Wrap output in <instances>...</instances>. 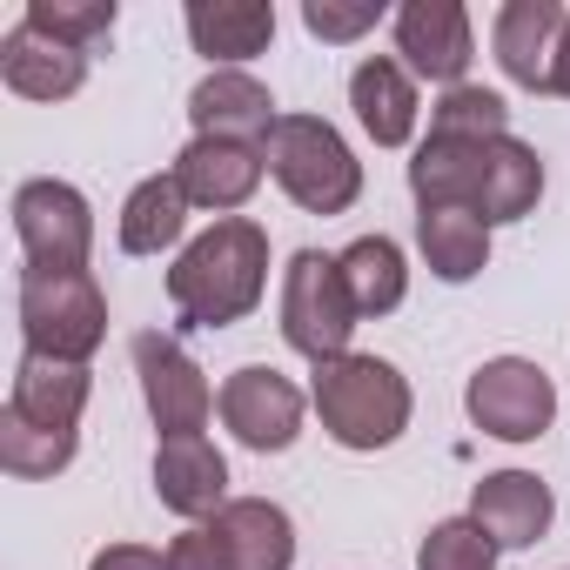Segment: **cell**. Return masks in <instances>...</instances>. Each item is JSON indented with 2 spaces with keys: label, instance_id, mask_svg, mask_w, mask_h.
I'll return each instance as SVG.
<instances>
[{
  "label": "cell",
  "instance_id": "obj_1",
  "mask_svg": "<svg viewBox=\"0 0 570 570\" xmlns=\"http://www.w3.org/2000/svg\"><path fill=\"white\" fill-rule=\"evenodd\" d=\"M262 296H268V235L248 215L202 228L168 268V303L188 330H228L255 316Z\"/></svg>",
  "mask_w": 570,
  "mask_h": 570
},
{
  "label": "cell",
  "instance_id": "obj_2",
  "mask_svg": "<svg viewBox=\"0 0 570 570\" xmlns=\"http://www.w3.org/2000/svg\"><path fill=\"white\" fill-rule=\"evenodd\" d=\"M309 403H316L330 443H343V450H356V456L390 450V443L410 430V416H416L410 376H403L390 356H370V350H350V356H336V363H316Z\"/></svg>",
  "mask_w": 570,
  "mask_h": 570
},
{
  "label": "cell",
  "instance_id": "obj_3",
  "mask_svg": "<svg viewBox=\"0 0 570 570\" xmlns=\"http://www.w3.org/2000/svg\"><path fill=\"white\" fill-rule=\"evenodd\" d=\"M262 155H268L275 188L309 215H343L363 195V161L323 115H282L275 135L262 141Z\"/></svg>",
  "mask_w": 570,
  "mask_h": 570
},
{
  "label": "cell",
  "instance_id": "obj_4",
  "mask_svg": "<svg viewBox=\"0 0 570 570\" xmlns=\"http://www.w3.org/2000/svg\"><path fill=\"white\" fill-rule=\"evenodd\" d=\"M21 343L55 363H88L108 343V296L95 268H21Z\"/></svg>",
  "mask_w": 570,
  "mask_h": 570
},
{
  "label": "cell",
  "instance_id": "obj_5",
  "mask_svg": "<svg viewBox=\"0 0 570 570\" xmlns=\"http://www.w3.org/2000/svg\"><path fill=\"white\" fill-rule=\"evenodd\" d=\"M363 330V309L343 282V262L323 248H296L289 268H282V343L309 363H336L350 356Z\"/></svg>",
  "mask_w": 570,
  "mask_h": 570
},
{
  "label": "cell",
  "instance_id": "obj_6",
  "mask_svg": "<svg viewBox=\"0 0 570 570\" xmlns=\"http://www.w3.org/2000/svg\"><path fill=\"white\" fill-rule=\"evenodd\" d=\"M14 242L28 268H88L95 255V208L75 181L35 175L14 188Z\"/></svg>",
  "mask_w": 570,
  "mask_h": 570
},
{
  "label": "cell",
  "instance_id": "obj_7",
  "mask_svg": "<svg viewBox=\"0 0 570 570\" xmlns=\"http://www.w3.org/2000/svg\"><path fill=\"white\" fill-rule=\"evenodd\" d=\"M463 410L497 443H537L550 430V416H557V383L530 356H490L463 383Z\"/></svg>",
  "mask_w": 570,
  "mask_h": 570
},
{
  "label": "cell",
  "instance_id": "obj_8",
  "mask_svg": "<svg viewBox=\"0 0 570 570\" xmlns=\"http://www.w3.org/2000/svg\"><path fill=\"white\" fill-rule=\"evenodd\" d=\"M215 416H222V430H228L242 450L282 456V450L303 436L309 396H303L289 376H282V370H268V363H242V370L215 390Z\"/></svg>",
  "mask_w": 570,
  "mask_h": 570
},
{
  "label": "cell",
  "instance_id": "obj_9",
  "mask_svg": "<svg viewBox=\"0 0 570 570\" xmlns=\"http://www.w3.org/2000/svg\"><path fill=\"white\" fill-rule=\"evenodd\" d=\"M128 356H135L141 403H148L155 430H161V436H202L208 416H215V390H208L202 363H195L175 336H161V330H141V336L128 343Z\"/></svg>",
  "mask_w": 570,
  "mask_h": 570
},
{
  "label": "cell",
  "instance_id": "obj_10",
  "mask_svg": "<svg viewBox=\"0 0 570 570\" xmlns=\"http://www.w3.org/2000/svg\"><path fill=\"white\" fill-rule=\"evenodd\" d=\"M390 28H396V61L416 81L463 88V75L476 61V35H470L463 0H403V8L390 14Z\"/></svg>",
  "mask_w": 570,
  "mask_h": 570
},
{
  "label": "cell",
  "instance_id": "obj_11",
  "mask_svg": "<svg viewBox=\"0 0 570 570\" xmlns=\"http://www.w3.org/2000/svg\"><path fill=\"white\" fill-rule=\"evenodd\" d=\"M262 175H268V155H262L255 141L195 135V141L175 155V181H181L188 208H208V215H222V222H228L235 208H248V202H255Z\"/></svg>",
  "mask_w": 570,
  "mask_h": 570
},
{
  "label": "cell",
  "instance_id": "obj_12",
  "mask_svg": "<svg viewBox=\"0 0 570 570\" xmlns=\"http://www.w3.org/2000/svg\"><path fill=\"white\" fill-rule=\"evenodd\" d=\"M470 517L483 523V537L497 550H530L550 537L557 523V497L537 470H490L476 490H470Z\"/></svg>",
  "mask_w": 570,
  "mask_h": 570
},
{
  "label": "cell",
  "instance_id": "obj_13",
  "mask_svg": "<svg viewBox=\"0 0 570 570\" xmlns=\"http://www.w3.org/2000/svg\"><path fill=\"white\" fill-rule=\"evenodd\" d=\"M563 21H570V8H563V0H503V8H497V21H490L497 68H503L517 88H530V95H550V61H557Z\"/></svg>",
  "mask_w": 570,
  "mask_h": 570
},
{
  "label": "cell",
  "instance_id": "obj_14",
  "mask_svg": "<svg viewBox=\"0 0 570 570\" xmlns=\"http://www.w3.org/2000/svg\"><path fill=\"white\" fill-rule=\"evenodd\" d=\"M155 497L175 517H188V523H202V517L215 523L222 517V503H228V456L208 443V430L155 443Z\"/></svg>",
  "mask_w": 570,
  "mask_h": 570
},
{
  "label": "cell",
  "instance_id": "obj_15",
  "mask_svg": "<svg viewBox=\"0 0 570 570\" xmlns=\"http://www.w3.org/2000/svg\"><path fill=\"white\" fill-rule=\"evenodd\" d=\"M188 121H195V135H222V141H255V148H262V141L275 135L282 108H275V95H268L248 68H215V75L195 81Z\"/></svg>",
  "mask_w": 570,
  "mask_h": 570
},
{
  "label": "cell",
  "instance_id": "obj_16",
  "mask_svg": "<svg viewBox=\"0 0 570 570\" xmlns=\"http://www.w3.org/2000/svg\"><path fill=\"white\" fill-rule=\"evenodd\" d=\"M350 108H356V121H363V135H370L376 148H410V141H416L423 101H416V75H410L396 55L356 61V75H350Z\"/></svg>",
  "mask_w": 570,
  "mask_h": 570
},
{
  "label": "cell",
  "instance_id": "obj_17",
  "mask_svg": "<svg viewBox=\"0 0 570 570\" xmlns=\"http://www.w3.org/2000/svg\"><path fill=\"white\" fill-rule=\"evenodd\" d=\"M0 81H8V95H21V101H68L88 81V55L61 48V41L35 35L21 21V28H8V41H0Z\"/></svg>",
  "mask_w": 570,
  "mask_h": 570
},
{
  "label": "cell",
  "instance_id": "obj_18",
  "mask_svg": "<svg viewBox=\"0 0 570 570\" xmlns=\"http://www.w3.org/2000/svg\"><path fill=\"white\" fill-rule=\"evenodd\" d=\"M181 21H188L195 55H208L215 68H242V61L268 55V41H275L268 0H188Z\"/></svg>",
  "mask_w": 570,
  "mask_h": 570
},
{
  "label": "cell",
  "instance_id": "obj_19",
  "mask_svg": "<svg viewBox=\"0 0 570 570\" xmlns=\"http://www.w3.org/2000/svg\"><path fill=\"white\" fill-rule=\"evenodd\" d=\"M503 141V135H497ZM483 161H490V141H443V135H423L416 141V161H410V195L416 208H483Z\"/></svg>",
  "mask_w": 570,
  "mask_h": 570
},
{
  "label": "cell",
  "instance_id": "obj_20",
  "mask_svg": "<svg viewBox=\"0 0 570 570\" xmlns=\"http://www.w3.org/2000/svg\"><path fill=\"white\" fill-rule=\"evenodd\" d=\"M215 537L235 570H296V523L268 497H228L215 517Z\"/></svg>",
  "mask_w": 570,
  "mask_h": 570
},
{
  "label": "cell",
  "instance_id": "obj_21",
  "mask_svg": "<svg viewBox=\"0 0 570 570\" xmlns=\"http://www.w3.org/2000/svg\"><path fill=\"white\" fill-rule=\"evenodd\" d=\"M95 396V376L88 363H55V356H28L14 363V390H8V410H21L28 423L41 430H81V410Z\"/></svg>",
  "mask_w": 570,
  "mask_h": 570
},
{
  "label": "cell",
  "instance_id": "obj_22",
  "mask_svg": "<svg viewBox=\"0 0 570 570\" xmlns=\"http://www.w3.org/2000/svg\"><path fill=\"white\" fill-rule=\"evenodd\" d=\"M188 215H195V208H188L175 168H168V175H148V181L128 188L121 222H115V242H121V255H168V248H188V242H181V235H188Z\"/></svg>",
  "mask_w": 570,
  "mask_h": 570
},
{
  "label": "cell",
  "instance_id": "obj_23",
  "mask_svg": "<svg viewBox=\"0 0 570 570\" xmlns=\"http://www.w3.org/2000/svg\"><path fill=\"white\" fill-rule=\"evenodd\" d=\"M416 248L436 282H476L490 268V222L470 208H416Z\"/></svg>",
  "mask_w": 570,
  "mask_h": 570
},
{
  "label": "cell",
  "instance_id": "obj_24",
  "mask_svg": "<svg viewBox=\"0 0 570 570\" xmlns=\"http://www.w3.org/2000/svg\"><path fill=\"white\" fill-rule=\"evenodd\" d=\"M336 262H343V282H350V296H356L363 323L403 309V296H410V255H403L390 235H356Z\"/></svg>",
  "mask_w": 570,
  "mask_h": 570
},
{
  "label": "cell",
  "instance_id": "obj_25",
  "mask_svg": "<svg viewBox=\"0 0 570 570\" xmlns=\"http://www.w3.org/2000/svg\"><path fill=\"white\" fill-rule=\"evenodd\" d=\"M537 202H543V161H537V148L517 141V135L490 141V161H483V208H476V215H483L490 228H503V222L537 215Z\"/></svg>",
  "mask_w": 570,
  "mask_h": 570
},
{
  "label": "cell",
  "instance_id": "obj_26",
  "mask_svg": "<svg viewBox=\"0 0 570 570\" xmlns=\"http://www.w3.org/2000/svg\"><path fill=\"white\" fill-rule=\"evenodd\" d=\"M81 450V430H41L21 410H0V470L8 476H61Z\"/></svg>",
  "mask_w": 570,
  "mask_h": 570
},
{
  "label": "cell",
  "instance_id": "obj_27",
  "mask_svg": "<svg viewBox=\"0 0 570 570\" xmlns=\"http://www.w3.org/2000/svg\"><path fill=\"white\" fill-rule=\"evenodd\" d=\"M430 135H443V141H497V135H510V108H503L497 88L463 81V88H443V101L430 108Z\"/></svg>",
  "mask_w": 570,
  "mask_h": 570
},
{
  "label": "cell",
  "instance_id": "obj_28",
  "mask_svg": "<svg viewBox=\"0 0 570 570\" xmlns=\"http://www.w3.org/2000/svg\"><path fill=\"white\" fill-rule=\"evenodd\" d=\"M35 35H48V41H61V48H95V41H108L115 35V21H121V8L115 0H28V14H21Z\"/></svg>",
  "mask_w": 570,
  "mask_h": 570
},
{
  "label": "cell",
  "instance_id": "obj_29",
  "mask_svg": "<svg viewBox=\"0 0 570 570\" xmlns=\"http://www.w3.org/2000/svg\"><path fill=\"white\" fill-rule=\"evenodd\" d=\"M497 557H503V550L483 537L476 517H443V523H430L423 543H416V570H497Z\"/></svg>",
  "mask_w": 570,
  "mask_h": 570
},
{
  "label": "cell",
  "instance_id": "obj_30",
  "mask_svg": "<svg viewBox=\"0 0 570 570\" xmlns=\"http://www.w3.org/2000/svg\"><path fill=\"white\" fill-rule=\"evenodd\" d=\"M376 21H383V0H303V28L316 41H330V48L363 41Z\"/></svg>",
  "mask_w": 570,
  "mask_h": 570
},
{
  "label": "cell",
  "instance_id": "obj_31",
  "mask_svg": "<svg viewBox=\"0 0 570 570\" xmlns=\"http://www.w3.org/2000/svg\"><path fill=\"white\" fill-rule=\"evenodd\" d=\"M161 557H168V570H235L228 550H222V537H215V523H188Z\"/></svg>",
  "mask_w": 570,
  "mask_h": 570
},
{
  "label": "cell",
  "instance_id": "obj_32",
  "mask_svg": "<svg viewBox=\"0 0 570 570\" xmlns=\"http://www.w3.org/2000/svg\"><path fill=\"white\" fill-rule=\"evenodd\" d=\"M88 570H168V557L148 543H108V550H95Z\"/></svg>",
  "mask_w": 570,
  "mask_h": 570
},
{
  "label": "cell",
  "instance_id": "obj_33",
  "mask_svg": "<svg viewBox=\"0 0 570 570\" xmlns=\"http://www.w3.org/2000/svg\"><path fill=\"white\" fill-rule=\"evenodd\" d=\"M550 95L570 101V21H563V41H557V61H550Z\"/></svg>",
  "mask_w": 570,
  "mask_h": 570
}]
</instances>
